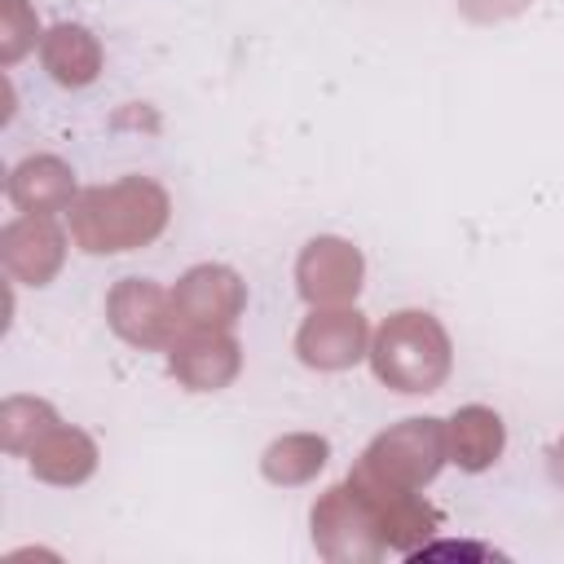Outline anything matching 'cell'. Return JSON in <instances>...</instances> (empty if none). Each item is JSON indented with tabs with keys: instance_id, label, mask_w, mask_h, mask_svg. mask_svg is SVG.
Instances as JSON below:
<instances>
[{
	"instance_id": "1",
	"label": "cell",
	"mask_w": 564,
	"mask_h": 564,
	"mask_svg": "<svg viewBox=\"0 0 564 564\" xmlns=\"http://www.w3.org/2000/svg\"><path fill=\"white\" fill-rule=\"evenodd\" d=\"M172 220V194L141 172L75 194L66 225L84 256H123L150 247Z\"/></svg>"
},
{
	"instance_id": "2",
	"label": "cell",
	"mask_w": 564,
	"mask_h": 564,
	"mask_svg": "<svg viewBox=\"0 0 564 564\" xmlns=\"http://www.w3.org/2000/svg\"><path fill=\"white\" fill-rule=\"evenodd\" d=\"M375 379L401 397H427L441 392L454 370V339L427 308H397L388 313L366 352Z\"/></svg>"
},
{
	"instance_id": "3",
	"label": "cell",
	"mask_w": 564,
	"mask_h": 564,
	"mask_svg": "<svg viewBox=\"0 0 564 564\" xmlns=\"http://www.w3.org/2000/svg\"><path fill=\"white\" fill-rule=\"evenodd\" d=\"M445 463H449V436H445V419L436 414H410L383 427L357 458V467H366L370 476L405 489L432 485Z\"/></svg>"
},
{
	"instance_id": "4",
	"label": "cell",
	"mask_w": 564,
	"mask_h": 564,
	"mask_svg": "<svg viewBox=\"0 0 564 564\" xmlns=\"http://www.w3.org/2000/svg\"><path fill=\"white\" fill-rule=\"evenodd\" d=\"M308 533L326 564H375L388 555L370 502L348 480L317 494V502L308 511Z\"/></svg>"
},
{
	"instance_id": "5",
	"label": "cell",
	"mask_w": 564,
	"mask_h": 564,
	"mask_svg": "<svg viewBox=\"0 0 564 564\" xmlns=\"http://www.w3.org/2000/svg\"><path fill=\"white\" fill-rule=\"evenodd\" d=\"M106 322L123 344L145 352H167L181 335L172 291L154 278H119L106 291Z\"/></svg>"
},
{
	"instance_id": "6",
	"label": "cell",
	"mask_w": 564,
	"mask_h": 564,
	"mask_svg": "<svg viewBox=\"0 0 564 564\" xmlns=\"http://www.w3.org/2000/svg\"><path fill=\"white\" fill-rule=\"evenodd\" d=\"M375 511L379 520V533H383V546L397 551V555H414L423 542H432V533L441 529V511L419 494V489H405V485H392V480H379L370 476L366 467L352 463V471L344 476Z\"/></svg>"
},
{
	"instance_id": "7",
	"label": "cell",
	"mask_w": 564,
	"mask_h": 564,
	"mask_svg": "<svg viewBox=\"0 0 564 564\" xmlns=\"http://www.w3.org/2000/svg\"><path fill=\"white\" fill-rule=\"evenodd\" d=\"M181 330H234L247 313V282L229 264H189L172 286Z\"/></svg>"
},
{
	"instance_id": "8",
	"label": "cell",
	"mask_w": 564,
	"mask_h": 564,
	"mask_svg": "<svg viewBox=\"0 0 564 564\" xmlns=\"http://www.w3.org/2000/svg\"><path fill=\"white\" fill-rule=\"evenodd\" d=\"M366 282V256L339 234H317L295 256V291L308 308L352 304Z\"/></svg>"
},
{
	"instance_id": "9",
	"label": "cell",
	"mask_w": 564,
	"mask_h": 564,
	"mask_svg": "<svg viewBox=\"0 0 564 564\" xmlns=\"http://www.w3.org/2000/svg\"><path fill=\"white\" fill-rule=\"evenodd\" d=\"M370 322L357 304H326L308 308V317L295 330V357L308 370H352L370 352Z\"/></svg>"
},
{
	"instance_id": "10",
	"label": "cell",
	"mask_w": 564,
	"mask_h": 564,
	"mask_svg": "<svg viewBox=\"0 0 564 564\" xmlns=\"http://www.w3.org/2000/svg\"><path fill=\"white\" fill-rule=\"evenodd\" d=\"M66 242H70V234L53 216L18 212L0 229V264L22 286H48L66 264Z\"/></svg>"
},
{
	"instance_id": "11",
	"label": "cell",
	"mask_w": 564,
	"mask_h": 564,
	"mask_svg": "<svg viewBox=\"0 0 564 564\" xmlns=\"http://www.w3.org/2000/svg\"><path fill=\"white\" fill-rule=\"evenodd\" d=\"M167 375L189 392H225L242 375V344L234 330H181L167 348Z\"/></svg>"
},
{
	"instance_id": "12",
	"label": "cell",
	"mask_w": 564,
	"mask_h": 564,
	"mask_svg": "<svg viewBox=\"0 0 564 564\" xmlns=\"http://www.w3.org/2000/svg\"><path fill=\"white\" fill-rule=\"evenodd\" d=\"M4 194L26 216H57V212H70L79 185L62 154H26L9 167Z\"/></svg>"
},
{
	"instance_id": "13",
	"label": "cell",
	"mask_w": 564,
	"mask_h": 564,
	"mask_svg": "<svg viewBox=\"0 0 564 564\" xmlns=\"http://www.w3.org/2000/svg\"><path fill=\"white\" fill-rule=\"evenodd\" d=\"M97 463H101L97 441H93L84 427H75V423H53V427L35 441V449L26 454L31 476L44 480V485H57V489L84 485V480L97 471Z\"/></svg>"
},
{
	"instance_id": "14",
	"label": "cell",
	"mask_w": 564,
	"mask_h": 564,
	"mask_svg": "<svg viewBox=\"0 0 564 564\" xmlns=\"http://www.w3.org/2000/svg\"><path fill=\"white\" fill-rule=\"evenodd\" d=\"M40 66L57 88H88L106 66V48L84 22H57L40 40Z\"/></svg>"
},
{
	"instance_id": "15",
	"label": "cell",
	"mask_w": 564,
	"mask_h": 564,
	"mask_svg": "<svg viewBox=\"0 0 564 564\" xmlns=\"http://www.w3.org/2000/svg\"><path fill=\"white\" fill-rule=\"evenodd\" d=\"M445 436H449V463L458 471H489L502 449H507V423L494 405H458L445 419Z\"/></svg>"
},
{
	"instance_id": "16",
	"label": "cell",
	"mask_w": 564,
	"mask_h": 564,
	"mask_svg": "<svg viewBox=\"0 0 564 564\" xmlns=\"http://www.w3.org/2000/svg\"><path fill=\"white\" fill-rule=\"evenodd\" d=\"M326 463H330V441L322 432H286V436L264 445L260 476L269 485L295 489V485L317 480V471H326Z\"/></svg>"
},
{
	"instance_id": "17",
	"label": "cell",
	"mask_w": 564,
	"mask_h": 564,
	"mask_svg": "<svg viewBox=\"0 0 564 564\" xmlns=\"http://www.w3.org/2000/svg\"><path fill=\"white\" fill-rule=\"evenodd\" d=\"M53 423H62V419H57V410H53L44 397H26V392L4 397V401H0V445H4V454L26 458V454L35 449V441H40Z\"/></svg>"
},
{
	"instance_id": "18",
	"label": "cell",
	"mask_w": 564,
	"mask_h": 564,
	"mask_svg": "<svg viewBox=\"0 0 564 564\" xmlns=\"http://www.w3.org/2000/svg\"><path fill=\"white\" fill-rule=\"evenodd\" d=\"M40 40H44V31H40L35 9L26 0H0V62L4 66L22 62Z\"/></svg>"
},
{
	"instance_id": "19",
	"label": "cell",
	"mask_w": 564,
	"mask_h": 564,
	"mask_svg": "<svg viewBox=\"0 0 564 564\" xmlns=\"http://www.w3.org/2000/svg\"><path fill=\"white\" fill-rule=\"evenodd\" d=\"M533 0H458V13L471 18V22H507V18H520Z\"/></svg>"
},
{
	"instance_id": "20",
	"label": "cell",
	"mask_w": 564,
	"mask_h": 564,
	"mask_svg": "<svg viewBox=\"0 0 564 564\" xmlns=\"http://www.w3.org/2000/svg\"><path fill=\"white\" fill-rule=\"evenodd\" d=\"M423 555H494V546H480V542H423L410 560H423Z\"/></svg>"
},
{
	"instance_id": "21",
	"label": "cell",
	"mask_w": 564,
	"mask_h": 564,
	"mask_svg": "<svg viewBox=\"0 0 564 564\" xmlns=\"http://www.w3.org/2000/svg\"><path fill=\"white\" fill-rule=\"evenodd\" d=\"M551 458H555V471H560V476H564V436H560V441H555V449H551Z\"/></svg>"
}]
</instances>
